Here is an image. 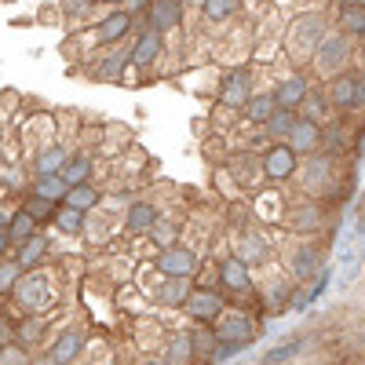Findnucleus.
Listing matches in <instances>:
<instances>
[{
    "label": "nucleus",
    "mask_w": 365,
    "mask_h": 365,
    "mask_svg": "<svg viewBox=\"0 0 365 365\" xmlns=\"http://www.w3.org/2000/svg\"><path fill=\"white\" fill-rule=\"evenodd\" d=\"M15 299H19V307L29 311V314H44L51 303H55V278L48 270H29L19 278L15 285Z\"/></svg>",
    "instance_id": "nucleus-1"
},
{
    "label": "nucleus",
    "mask_w": 365,
    "mask_h": 365,
    "mask_svg": "<svg viewBox=\"0 0 365 365\" xmlns=\"http://www.w3.org/2000/svg\"><path fill=\"white\" fill-rule=\"evenodd\" d=\"M212 332H216V340L227 351H237L241 344H249L256 336V325H252V318L237 314V311H223L216 322H212Z\"/></svg>",
    "instance_id": "nucleus-2"
},
{
    "label": "nucleus",
    "mask_w": 365,
    "mask_h": 365,
    "mask_svg": "<svg viewBox=\"0 0 365 365\" xmlns=\"http://www.w3.org/2000/svg\"><path fill=\"white\" fill-rule=\"evenodd\" d=\"M201 267V259L190 252V249H182V245H172V249H161L158 259H154V270L161 274V278H194V270Z\"/></svg>",
    "instance_id": "nucleus-3"
},
{
    "label": "nucleus",
    "mask_w": 365,
    "mask_h": 365,
    "mask_svg": "<svg viewBox=\"0 0 365 365\" xmlns=\"http://www.w3.org/2000/svg\"><path fill=\"white\" fill-rule=\"evenodd\" d=\"M84 344H88V332H84V325H66L58 336L48 344V358L55 361V365H73L81 354H84Z\"/></svg>",
    "instance_id": "nucleus-4"
},
{
    "label": "nucleus",
    "mask_w": 365,
    "mask_h": 365,
    "mask_svg": "<svg viewBox=\"0 0 365 365\" xmlns=\"http://www.w3.org/2000/svg\"><path fill=\"white\" fill-rule=\"evenodd\" d=\"M182 311H187L197 325H212V322L227 311V303H223V296H220L216 289H194V292L187 296V303H182Z\"/></svg>",
    "instance_id": "nucleus-5"
},
{
    "label": "nucleus",
    "mask_w": 365,
    "mask_h": 365,
    "mask_svg": "<svg viewBox=\"0 0 365 365\" xmlns=\"http://www.w3.org/2000/svg\"><path fill=\"white\" fill-rule=\"evenodd\" d=\"M161 220V212H158V205L154 201H132L128 208H125V234H135V237H146L150 230H154V223Z\"/></svg>",
    "instance_id": "nucleus-6"
},
{
    "label": "nucleus",
    "mask_w": 365,
    "mask_h": 365,
    "mask_svg": "<svg viewBox=\"0 0 365 365\" xmlns=\"http://www.w3.org/2000/svg\"><path fill=\"white\" fill-rule=\"evenodd\" d=\"M128 29H132V15H125V11H113V15H106V19L96 26V34H91V41H96L99 48H117L120 41L128 37Z\"/></svg>",
    "instance_id": "nucleus-7"
},
{
    "label": "nucleus",
    "mask_w": 365,
    "mask_h": 365,
    "mask_svg": "<svg viewBox=\"0 0 365 365\" xmlns=\"http://www.w3.org/2000/svg\"><path fill=\"white\" fill-rule=\"evenodd\" d=\"M220 282H223V289H230V292H237V296H245V292L252 289V274H249V263H241L237 256H227V259H220Z\"/></svg>",
    "instance_id": "nucleus-8"
},
{
    "label": "nucleus",
    "mask_w": 365,
    "mask_h": 365,
    "mask_svg": "<svg viewBox=\"0 0 365 365\" xmlns=\"http://www.w3.org/2000/svg\"><path fill=\"white\" fill-rule=\"evenodd\" d=\"M66 158H70V150L63 143H44L37 150V158H34V179L58 175V172H63V165H66Z\"/></svg>",
    "instance_id": "nucleus-9"
},
{
    "label": "nucleus",
    "mask_w": 365,
    "mask_h": 365,
    "mask_svg": "<svg viewBox=\"0 0 365 365\" xmlns=\"http://www.w3.org/2000/svg\"><path fill=\"white\" fill-rule=\"evenodd\" d=\"M48 252H51V241L44 234H34V237H26L22 245H15V263L22 270H37L48 259Z\"/></svg>",
    "instance_id": "nucleus-10"
},
{
    "label": "nucleus",
    "mask_w": 365,
    "mask_h": 365,
    "mask_svg": "<svg viewBox=\"0 0 365 365\" xmlns=\"http://www.w3.org/2000/svg\"><path fill=\"white\" fill-rule=\"evenodd\" d=\"M161 51H165V37L158 34V29L146 26L143 34H139V41H135V48L128 51V63H132V66H150Z\"/></svg>",
    "instance_id": "nucleus-11"
},
{
    "label": "nucleus",
    "mask_w": 365,
    "mask_h": 365,
    "mask_svg": "<svg viewBox=\"0 0 365 365\" xmlns=\"http://www.w3.org/2000/svg\"><path fill=\"white\" fill-rule=\"evenodd\" d=\"M249 99H252L249 77H245V73H230V77L223 81V88H220V103H223L227 110H241V106H249Z\"/></svg>",
    "instance_id": "nucleus-12"
},
{
    "label": "nucleus",
    "mask_w": 365,
    "mask_h": 365,
    "mask_svg": "<svg viewBox=\"0 0 365 365\" xmlns=\"http://www.w3.org/2000/svg\"><path fill=\"white\" fill-rule=\"evenodd\" d=\"M182 22V11H179V0H154L150 4V29H158L165 37L168 29H175Z\"/></svg>",
    "instance_id": "nucleus-13"
},
{
    "label": "nucleus",
    "mask_w": 365,
    "mask_h": 365,
    "mask_svg": "<svg viewBox=\"0 0 365 365\" xmlns=\"http://www.w3.org/2000/svg\"><path fill=\"white\" fill-rule=\"evenodd\" d=\"M194 358H197V354H194V344H190L187 332H168L161 361H165V365H194Z\"/></svg>",
    "instance_id": "nucleus-14"
},
{
    "label": "nucleus",
    "mask_w": 365,
    "mask_h": 365,
    "mask_svg": "<svg viewBox=\"0 0 365 365\" xmlns=\"http://www.w3.org/2000/svg\"><path fill=\"white\" fill-rule=\"evenodd\" d=\"M91 172H96V161H91V154H70L63 172H58V179L66 182V187H81V182H91Z\"/></svg>",
    "instance_id": "nucleus-15"
},
{
    "label": "nucleus",
    "mask_w": 365,
    "mask_h": 365,
    "mask_svg": "<svg viewBox=\"0 0 365 365\" xmlns=\"http://www.w3.org/2000/svg\"><path fill=\"white\" fill-rule=\"evenodd\" d=\"M318 139H322V132H318V125H314V117L296 120L292 132H289V150H292V154H299V150H314Z\"/></svg>",
    "instance_id": "nucleus-16"
},
{
    "label": "nucleus",
    "mask_w": 365,
    "mask_h": 365,
    "mask_svg": "<svg viewBox=\"0 0 365 365\" xmlns=\"http://www.w3.org/2000/svg\"><path fill=\"white\" fill-rule=\"evenodd\" d=\"M190 292H194V285L187 278H165L161 289H158V299L165 303V307H179L182 311V303H187Z\"/></svg>",
    "instance_id": "nucleus-17"
},
{
    "label": "nucleus",
    "mask_w": 365,
    "mask_h": 365,
    "mask_svg": "<svg viewBox=\"0 0 365 365\" xmlns=\"http://www.w3.org/2000/svg\"><path fill=\"white\" fill-rule=\"evenodd\" d=\"M51 223H55V230H63V234H70V237H77V234L88 230L84 212H77V208H70V205H58L55 216H51Z\"/></svg>",
    "instance_id": "nucleus-18"
},
{
    "label": "nucleus",
    "mask_w": 365,
    "mask_h": 365,
    "mask_svg": "<svg viewBox=\"0 0 365 365\" xmlns=\"http://www.w3.org/2000/svg\"><path fill=\"white\" fill-rule=\"evenodd\" d=\"M292 168H296V154H292L289 146H274L270 154H267V161H263V172L274 175V179H285Z\"/></svg>",
    "instance_id": "nucleus-19"
},
{
    "label": "nucleus",
    "mask_w": 365,
    "mask_h": 365,
    "mask_svg": "<svg viewBox=\"0 0 365 365\" xmlns=\"http://www.w3.org/2000/svg\"><path fill=\"white\" fill-rule=\"evenodd\" d=\"M99 190L96 187H91V182H81V187H70L66 190V197H63V205H70V208H77V212H84V216H88V212L91 208H99Z\"/></svg>",
    "instance_id": "nucleus-20"
},
{
    "label": "nucleus",
    "mask_w": 365,
    "mask_h": 365,
    "mask_svg": "<svg viewBox=\"0 0 365 365\" xmlns=\"http://www.w3.org/2000/svg\"><path fill=\"white\" fill-rule=\"evenodd\" d=\"M125 66H132V63H128V51H125V48H110V51L99 58L96 73H99L103 81H117L120 73H125Z\"/></svg>",
    "instance_id": "nucleus-21"
},
{
    "label": "nucleus",
    "mask_w": 365,
    "mask_h": 365,
    "mask_svg": "<svg viewBox=\"0 0 365 365\" xmlns=\"http://www.w3.org/2000/svg\"><path fill=\"white\" fill-rule=\"evenodd\" d=\"M146 237L158 245V252H161V249H172V245H179V220H165V216H161V220L154 223V230H150Z\"/></svg>",
    "instance_id": "nucleus-22"
},
{
    "label": "nucleus",
    "mask_w": 365,
    "mask_h": 365,
    "mask_svg": "<svg viewBox=\"0 0 365 365\" xmlns=\"http://www.w3.org/2000/svg\"><path fill=\"white\" fill-rule=\"evenodd\" d=\"M66 182L58 179V175H41V179H34V194L37 197H44V201H55V205H63V197H66Z\"/></svg>",
    "instance_id": "nucleus-23"
},
{
    "label": "nucleus",
    "mask_w": 365,
    "mask_h": 365,
    "mask_svg": "<svg viewBox=\"0 0 365 365\" xmlns=\"http://www.w3.org/2000/svg\"><path fill=\"white\" fill-rule=\"evenodd\" d=\"M34 234H37V223L29 220L22 208H19L15 216L8 220V241H11V249H15V245H22V241H26V237H34Z\"/></svg>",
    "instance_id": "nucleus-24"
},
{
    "label": "nucleus",
    "mask_w": 365,
    "mask_h": 365,
    "mask_svg": "<svg viewBox=\"0 0 365 365\" xmlns=\"http://www.w3.org/2000/svg\"><path fill=\"white\" fill-rule=\"evenodd\" d=\"M55 208H58L55 201H44V197H37V194H29V197L22 201V212H26V216L34 220L37 227H41V223H51V216H55Z\"/></svg>",
    "instance_id": "nucleus-25"
},
{
    "label": "nucleus",
    "mask_w": 365,
    "mask_h": 365,
    "mask_svg": "<svg viewBox=\"0 0 365 365\" xmlns=\"http://www.w3.org/2000/svg\"><path fill=\"white\" fill-rule=\"evenodd\" d=\"M237 4H241V0H201L208 22H227V19L237 11Z\"/></svg>",
    "instance_id": "nucleus-26"
},
{
    "label": "nucleus",
    "mask_w": 365,
    "mask_h": 365,
    "mask_svg": "<svg viewBox=\"0 0 365 365\" xmlns=\"http://www.w3.org/2000/svg\"><path fill=\"white\" fill-rule=\"evenodd\" d=\"M274 113H278V99H274V96H256V99H249V117L256 120V125H267Z\"/></svg>",
    "instance_id": "nucleus-27"
},
{
    "label": "nucleus",
    "mask_w": 365,
    "mask_h": 365,
    "mask_svg": "<svg viewBox=\"0 0 365 365\" xmlns=\"http://www.w3.org/2000/svg\"><path fill=\"white\" fill-rule=\"evenodd\" d=\"M340 22L351 29V34H365V4H358V0H347V4L340 8Z\"/></svg>",
    "instance_id": "nucleus-28"
},
{
    "label": "nucleus",
    "mask_w": 365,
    "mask_h": 365,
    "mask_svg": "<svg viewBox=\"0 0 365 365\" xmlns=\"http://www.w3.org/2000/svg\"><path fill=\"white\" fill-rule=\"evenodd\" d=\"M303 96H307V84H303L299 77H292V81H285V84L278 88V96H274V99H278V106L289 110V106H296Z\"/></svg>",
    "instance_id": "nucleus-29"
},
{
    "label": "nucleus",
    "mask_w": 365,
    "mask_h": 365,
    "mask_svg": "<svg viewBox=\"0 0 365 365\" xmlns=\"http://www.w3.org/2000/svg\"><path fill=\"white\" fill-rule=\"evenodd\" d=\"M358 99V81L354 77H340L336 84H332V103L336 106H351Z\"/></svg>",
    "instance_id": "nucleus-30"
},
{
    "label": "nucleus",
    "mask_w": 365,
    "mask_h": 365,
    "mask_svg": "<svg viewBox=\"0 0 365 365\" xmlns=\"http://www.w3.org/2000/svg\"><path fill=\"white\" fill-rule=\"evenodd\" d=\"M19 278H22V267H19L15 259H0V296L15 292Z\"/></svg>",
    "instance_id": "nucleus-31"
},
{
    "label": "nucleus",
    "mask_w": 365,
    "mask_h": 365,
    "mask_svg": "<svg viewBox=\"0 0 365 365\" xmlns=\"http://www.w3.org/2000/svg\"><path fill=\"white\" fill-rule=\"evenodd\" d=\"M41 336H44V318H22V325H19V344L29 347V344H37Z\"/></svg>",
    "instance_id": "nucleus-32"
},
{
    "label": "nucleus",
    "mask_w": 365,
    "mask_h": 365,
    "mask_svg": "<svg viewBox=\"0 0 365 365\" xmlns=\"http://www.w3.org/2000/svg\"><path fill=\"white\" fill-rule=\"evenodd\" d=\"M0 365H29V351L11 340V344H0Z\"/></svg>",
    "instance_id": "nucleus-33"
},
{
    "label": "nucleus",
    "mask_w": 365,
    "mask_h": 365,
    "mask_svg": "<svg viewBox=\"0 0 365 365\" xmlns=\"http://www.w3.org/2000/svg\"><path fill=\"white\" fill-rule=\"evenodd\" d=\"M292 125H296V117H292L289 110H282V106H278V113H274V117L267 120V132H270V135H289V132H292Z\"/></svg>",
    "instance_id": "nucleus-34"
},
{
    "label": "nucleus",
    "mask_w": 365,
    "mask_h": 365,
    "mask_svg": "<svg viewBox=\"0 0 365 365\" xmlns=\"http://www.w3.org/2000/svg\"><path fill=\"white\" fill-rule=\"evenodd\" d=\"M96 4H99V0H63V11H66L70 19H88Z\"/></svg>",
    "instance_id": "nucleus-35"
},
{
    "label": "nucleus",
    "mask_w": 365,
    "mask_h": 365,
    "mask_svg": "<svg viewBox=\"0 0 365 365\" xmlns=\"http://www.w3.org/2000/svg\"><path fill=\"white\" fill-rule=\"evenodd\" d=\"M296 347H299V340H289V344H282L278 351H270V354L263 358V365H274V361H282V358H292V354H296Z\"/></svg>",
    "instance_id": "nucleus-36"
},
{
    "label": "nucleus",
    "mask_w": 365,
    "mask_h": 365,
    "mask_svg": "<svg viewBox=\"0 0 365 365\" xmlns=\"http://www.w3.org/2000/svg\"><path fill=\"white\" fill-rule=\"evenodd\" d=\"M139 365H165V361H161V354H146V358H139Z\"/></svg>",
    "instance_id": "nucleus-37"
},
{
    "label": "nucleus",
    "mask_w": 365,
    "mask_h": 365,
    "mask_svg": "<svg viewBox=\"0 0 365 365\" xmlns=\"http://www.w3.org/2000/svg\"><path fill=\"white\" fill-rule=\"evenodd\" d=\"M29 365H55V361L48 354H41V358H29Z\"/></svg>",
    "instance_id": "nucleus-38"
},
{
    "label": "nucleus",
    "mask_w": 365,
    "mask_h": 365,
    "mask_svg": "<svg viewBox=\"0 0 365 365\" xmlns=\"http://www.w3.org/2000/svg\"><path fill=\"white\" fill-rule=\"evenodd\" d=\"M99 4H120V0H99Z\"/></svg>",
    "instance_id": "nucleus-39"
}]
</instances>
